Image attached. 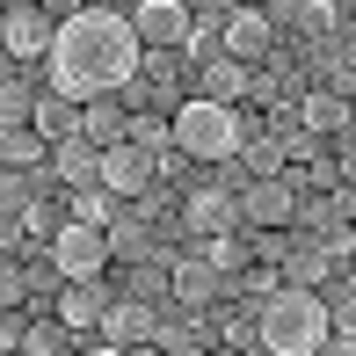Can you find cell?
<instances>
[{
  "label": "cell",
  "mask_w": 356,
  "mask_h": 356,
  "mask_svg": "<svg viewBox=\"0 0 356 356\" xmlns=\"http://www.w3.org/2000/svg\"><path fill=\"white\" fill-rule=\"evenodd\" d=\"M109 248H117V254H131V262H145V254H153V240H145V225L124 211L117 225H109Z\"/></svg>",
  "instance_id": "cell-24"
},
{
  "label": "cell",
  "mask_w": 356,
  "mask_h": 356,
  "mask_svg": "<svg viewBox=\"0 0 356 356\" xmlns=\"http://www.w3.org/2000/svg\"><path fill=\"white\" fill-rule=\"evenodd\" d=\"M80 117H88L80 102H66V95H51V88H44V102H37V117H29V124H37L51 145H66V138H80Z\"/></svg>",
  "instance_id": "cell-20"
},
{
  "label": "cell",
  "mask_w": 356,
  "mask_h": 356,
  "mask_svg": "<svg viewBox=\"0 0 356 356\" xmlns=\"http://www.w3.org/2000/svg\"><path fill=\"white\" fill-rule=\"evenodd\" d=\"M51 175L66 189H102V153L88 138H66V145H51Z\"/></svg>",
  "instance_id": "cell-16"
},
{
  "label": "cell",
  "mask_w": 356,
  "mask_h": 356,
  "mask_svg": "<svg viewBox=\"0 0 356 356\" xmlns=\"http://www.w3.org/2000/svg\"><path fill=\"white\" fill-rule=\"evenodd\" d=\"M168 284H175L168 298H175V305H189V313H211V305L225 298V269H218L204 248H197V254H182V262L168 269Z\"/></svg>",
  "instance_id": "cell-7"
},
{
  "label": "cell",
  "mask_w": 356,
  "mask_h": 356,
  "mask_svg": "<svg viewBox=\"0 0 356 356\" xmlns=\"http://www.w3.org/2000/svg\"><path fill=\"white\" fill-rule=\"evenodd\" d=\"M248 138H262V117H240V109L204 102V95H189V102L175 109V145H182L189 160H240Z\"/></svg>",
  "instance_id": "cell-3"
},
{
  "label": "cell",
  "mask_w": 356,
  "mask_h": 356,
  "mask_svg": "<svg viewBox=\"0 0 356 356\" xmlns=\"http://www.w3.org/2000/svg\"><path fill=\"white\" fill-rule=\"evenodd\" d=\"M342 211L356 218V168H349V182H342Z\"/></svg>",
  "instance_id": "cell-29"
},
{
  "label": "cell",
  "mask_w": 356,
  "mask_h": 356,
  "mask_svg": "<svg viewBox=\"0 0 356 356\" xmlns=\"http://www.w3.org/2000/svg\"><path fill=\"white\" fill-rule=\"evenodd\" d=\"M131 29H138V44L145 51H168V44H182L189 51V37H197V8H182V0H138L131 8Z\"/></svg>",
  "instance_id": "cell-6"
},
{
  "label": "cell",
  "mask_w": 356,
  "mask_h": 356,
  "mask_svg": "<svg viewBox=\"0 0 356 356\" xmlns=\"http://www.w3.org/2000/svg\"><path fill=\"white\" fill-rule=\"evenodd\" d=\"M160 160L145 153V145H117V153H102V189L117 204H131V197H145V189H160Z\"/></svg>",
  "instance_id": "cell-8"
},
{
  "label": "cell",
  "mask_w": 356,
  "mask_h": 356,
  "mask_svg": "<svg viewBox=\"0 0 356 356\" xmlns=\"http://www.w3.org/2000/svg\"><path fill=\"white\" fill-rule=\"evenodd\" d=\"M0 44H8V66H15V58H51L58 15L37 8V0H8V15H0Z\"/></svg>",
  "instance_id": "cell-5"
},
{
  "label": "cell",
  "mask_w": 356,
  "mask_h": 356,
  "mask_svg": "<svg viewBox=\"0 0 356 356\" xmlns=\"http://www.w3.org/2000/svg\"><path fill=\"white\" fill-rule=\"evenodd\" d=\"M109 305H117V298H109V284H102V277H95V284H66V291H58V320H66L73 334L102 327V320H109Z\"/></svg>",
  "instance_id": "cell-13"
},
{
  "label": "cell",
  "mask_w": 356,
  "mask_h": 356,
  "mask_svg": "<svg viewBox=\"0 0 356 356\" xmlns=\"http://www.w3.org/2000/svg\"><path fill=\"white\" fill-rule=\"evenodd\" d=\"M109 254H117V248H109L102 225H73V218H66V225L51 233V269H58L66 284H95V277L109 269Z\"/></svg>",
  "instance_id": "cell-4"
},
{
  "label": "cell",
  "mask_w": 356,
  "mask_h": 356,
  "mask_svg": "<svg viewBox=\"0 0 356 356\" xmlns=\"http://www.w3.org/2000/svg\"><path fill=\"white\" fill-rule=\"evenodd\" d=\"M0 160H8V175H44L51 168V138L37 124H8L0 131Z\"/></svg>",
  "instance_id": "cell-15"
},
{
  "label": "cell",
  "mask_w": 356,
  "mask_h": 356,
  "mask_svg": "<svg viewBox=\"0 0 356 356\" xmlns=\"http://www.w3.org/2000/svg\"><path fill=\"white\" fill-rule=\"evenodd\" d=\"M44 66H51V95L88 109V102H109L117 88H131V73H145V44L124 8H80L73 22H58V44Z\"/></svg>",
  "instance_id": "cell-1"
},
{
  "label": "cell",
  "mask_w": 356,
  "mask_h": 356,
  "mask_svg": "<svg viewBox=\"0 0 356 356\" xmlns=\"http://www.w3.org/2000/svg\"><path fill=\"white\" fill-rule=\"evenodd\" d=\"M327 320H334V334H349V342H356V277L327 291Z\"/></svg>",
  "instance_id": "cell-25"
},
{
  "label": "cell",
  "mask_w": 356,
  "mask_h": 356,
  "mask_svg": "<svg viewBox=\"0 0 356 356\" xmlns=\"http://www.w3.org/2000/svg\"><path fill=\"white\" fill-rule=\"evenodd\" d=\"M240 218H248L254 233L291 225V218H298V189H291V175H277V182H248V189H240Z\"/></svg>",
  "instance_id": "cell-11"
},
{
  "label": "cell",
  "mask_w": 356,
  "mask_h": 356,
  "mask_svg": "<svg viewBox=\"0 0 356 356\" xmlns=\"http://www.w3.org/2000/svg\"><path fill=\"white\" fill-rule=\"evenodd\" d=\"M334 342V320H327V291H277L262 305V356H320Z\"/></svg>",
  "instance_id": "cell-2"
},
{
  "label": "cell",
  "mask_w": 356,
  "mask_h": 356,
  "mask_svg": "<svg viewBox=\"0 0 356 356\" xmlns=\"http://www.w3.org/2000/svg\"><path fill=\"white\" fill-rule=\"evenodd\" d=\"M102 342H109V349H153V342H160V313H153V298L124 291V298L109 305V320H102Z\"/></svg>",
  "instance_id": "cell-10"
},
{
  "label": "cell",
  "mask_w": 356,
  "mask_h": 356,
  "mask_svg": "<svg viewBox=\"0 0 356 356\" xmlns=\"http://www.w3.org/2000/svg\"><path fill=\"white\" fill-rule=\"evenodd\" d=\"M66 218L73 225H117V197H109V189H73V204H66Z\"/></svg>",
  "instance_id": "cell-21"
},
{
  "label": "cell",
  "mask_w": 356,
  "mask_h": 356,
  "mask_svg": "<svg viewBox=\"0 0 356 356\" xmlns=\"http://www.w3.org/2000/svg\"><path fill=\"white\" fill-rule=\"evenodd\" d=\"M182 225L197 240H225L240 225V189H225V182H204V189H189V204H182Z\"/></svg>",
  "instance_id": "cell-9"
},
{
  "label": "cell",
  "mask_w": 356,
  "mask_h": 356,
  "mask_svg": "<svg viewBox=\"0 0 356 356\" xmlns=\"http://www.w3.org/2000/svg\"><path fill=\"white\" fill-rule=\"evenodd\" d=\"M327 269H334V262H327V248L305 233L298 248H291V262H284V284H291V291H320V284H327Z\"/></svg>",
  "instance_id": "cell-19"
},
{
  "label": "cell",
  "mask_w": 356,
  "mask_h": 356,
  "mask_svg": "<svg viewBox=\"0 0 356 356\" xmlns=\"http://www.w3.org/2000/svg\"><path fill=\"white\" fill-rule=\"evenodd\" d=\"M204 254H211V262L225 269V277H233V269H240V262H248V254H254V248H240V233H225V240H204Z\"/></svg>",
  "instance_id": "cell-26"
},
{
  "label": "cell",
  "mask_w": 356,
  "mask_h": 356,
  "mask_svg": "<svg viewBox=\"0 0 356 356\" xmlns=\"http://www.w3.org/2000/svg\"><path fill=\"white\" fill-rule=\"evenodd\" d=\"M197 95L233 109L240 95H254V66H240V58H211V66H204V80H197Z\"/></svg>",
  "instance_id": "cell-17"
},
{
  "label": "cell",
  "mask_w": 356,
  "mask_h": 356,
  "mask_svg": "<svg viewBox=\"0 0 356 356\" xmlns=\"http://www.w3.org/2000/svg\"><path fill=\"white\" fill-rule=\"evenodd\" d=\"M349 233H356V218H349Z\"/></svg>",
  "instance_id": "cell-31"
},
{
  "label": "cell",
  "mask_w": 356,
  "mask_h": 356,
  "mask_svg": "<svg viewBox=\"0 0 356 356\" xmlns=\"http://www.w3.org/2000/svg\"><path fill=\"white\" fill-rule=\"evenodd\" d=\"M298 124L313 138H334V131H349V95H334V88H320V95H298Z\"/></svg>",
  "instance_id": "cell-18"
},
{
  "label": "cell",
  "mask_w": 356,
  "mask_h": 356,
  "mask_svg": "<svg viewBox=\"0 0 356 356\" xmlns=\"http://www.w3.org/2000/svg\"><path fill=\"white\" fill-rule=\"evenodd\" d=\"M269 44H277V22H269V8H233V22H225V58L254 66V58H269Z\"/></svg>",
  "instance_id": "cell-12"
},
{
  "label": "cell",
  "mask_w": 356,
  "mask_h": 356,
  "mask_svg": "<svg viewBox=\"0 0 356 356\" xmlns=\"http://www.w3.org/2000/svg\"><path fill=\"white\" fill-rule=\"evenodd\" d=\"M37 102H44V95L29 88V80H15V66H8V88H0V131H8V124H29Z\"/></svg>",
  "instance_id": "cell-22"
},
{
  "label": "cell",
  "mask_w": 356,
  "mask_h": 356,
  "mask_svg": "<svg viewBox=\"0 0 356 356\" xmlns=\"http://www.w3.org/2000/svg\"><path fill=\"white\" fill-rule=\"evenodd\" d=\"M131 145H145V153L168 168V145H175V124H160V117H145V109H131Z\"/></svg>",
  "instance_id": "cell-23"
},
{
  "label": "cell",
  "mask_w": 356,
  "mask_h": 356,
  "mask_svg": "<svg viewBox=\"0 0 356 356\" xmlns=\"http://www.w3.org/2000/svg\"><path fill=\"white\" fill-rule=\"evenodd\" d=\"M80 138L95 145V153H117V145H131V109L109 95V102H88V117H80Z\"/></svg>",
  "instance_id": "cell-14"
},
{
  "label": "cell",
  "mask_w": 356,
  "mask_h": 356,
  "mask_svg": "<svg viewBox=\"0 0 356 356\" xmlns=\"http://www.w3.org/2000/svg\"><path fill=\"white\" fill-rule=\"evenodd\" d=\"M88 356H153V349H109V342H102V349H88Z\"/></svg>",
  "instance_id": "cell-30"
},
{
  "label": "cell",
  "mask_w": 356,
  "mask_h": 356,
  "mask_svg": "<svg viewBox=\"0 0 356 356\" xmlns=\"http://www.w3.org/2000/svg\"><path fill=\"white\" fill-rule=\"evenodd\" d=\"M320 356H356V342H349V334H334V342L320 349Z\"/></svg>",
  "instance_id": "cell-28"
},
{
  "label": "cell",
  "mask_w": 356,
  "mask_h": 356,
  "mask_svg": "<svg viewBox=\"0 0 356 356\" xmlns=\"http://www.w3.org/2000/svg\"><path fill=\"white\" fill-rule=\"evenodd\" d=\"M58 342H66V320H51V327H29V334H22V356H58Z\"/></svg>",
  "instance_id": "cell-27"
}]
</instances>
